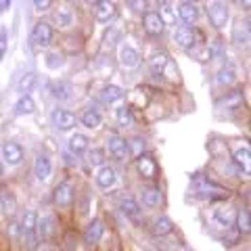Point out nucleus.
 <instances>
[{
  "instance_id": "obj_22",
  "label": "nucleus",
  "mask_w": 251,
  "mask_h": 251,
  "mask_svg": "<svg viewBox=\"0 0 251 251\" xmlns=\"http://www.w3.org/2000/svg\"><path fill=\"white\" fill-rule=\"evenodd\" d=\"M97 182L103 188H111L115 184V170L111 166H100L99 174H97Z\"/></svg>"
},
{
  "instance_id": "obj_41",
  "label": "nucleus",
  "mask_w": 251,
  "mask_h": 251,
  "mask_svg": "<svg viewBox=\"0 0 251 251\" xmlns=\"http://www.w3.org/2000/svg\"><path fill=\"white\" fill-rule=\"evenodd\" d=\"M4 54H6V34L2 31V34H0V61L4 59Z\"/></svg>"
},
{
  "instance_id": "obj_5",
  "label": "nucleus",
  "mask_w": 251,
  "mask_h": 251,
  "mask_svg": "<svg viewBox=\"0 0 251 251\" xmlns=\"http://www.w3.org/2000/svg\"><path fill=\"white\" fill-rule=\"evenodd\" d=\"M243 103H245L243 92L241 90H232V92H228L226 97H222L218 100L216 109H220V111H239V109L243 107Z\"/></svg>"
},
{
  "instance_id": "obj_35",
  "label": "nucleus",
  "mask_w": 251,
  "mask_h": 251,
  "mask_svg": "<svg viewBox=\"0 0 251 251\" xmlns=\"http://www.w3.org/2000/svg\"><path fill=\"white\" fill-rule=\"evenodd\" d=\"M237 228H239V232H243V234H247V232L251 230V218H249V211H247V209L239 211V216H237Z\"/></svg>"
},
{
  "instance_id": "obj_25",
  "label": "nucleus",
  "mask_w": 251,
  "mask_h": 251,
  "mask_svg": "<svg viewBox=\"0 0 251 251\" xmlns=\"http://www.w3.org/2000/svg\"><path fill=\"white\" fill-rule=\"evenodd\" d=\"M34 111H36V103H34V99H31L29 94L21 97L17 103H15V113H17V115H29Z\"/></svg>"
},
{
  "instance_id": "obj_3",
  "label": "nucleus",
  "mask_w": 251,
  "mask_h": 251,
  "mask_svg": "<svg viewBox=\"0 0 251 251\" xmlns=\"http://www.w3.org/2000/svg\"><path fill=\"white\" fill-rule=\"evenodd\" d=\"M107 147H109V153H111L115 159H120V161H126V157L130 155V145H128V140L122 138L120 134H109Z\"/></svg>"
},
{
  "instance_id": "obj_37",
  "label": "nucleus",
  "mask_w": 251,
  "mask_h": 251,
  "mask_svg": "<svg viewBox=\"0 0 251 251\" xmlns=\"http://www.w3.org/2000/svg\"><path fill=\"white\" fill-rule=\"evenodd\" d=\"M88 163L90 166H103L105 163V151L103 149H92V151H88Z\"/></svg>"
},
{
  "instance_id": "obj_34",
  "label": "nucleus",
  "mask_w": 251,
  "mask_h": 251,
  "mask_svg": "<svg viewBox=\"0 0 251 251\" xmlns=\"http://www.w3.org/2000/svg\"><path fill=\"white\" fill-rule=\"evenodd\" d=\"M54 230V220L52 216H42V220H38V234H40L42 239L50 237Z\"/></svg>"
},
{
  "instance_id": "obj_2",
  "label": "nucleus",
  "mask_w": 251,
  "mask_h": 251,
  "mask_svg": "<svg viewBox=\"0 0 251 251\" xmlns=\"http://www.w3.org/2000/svg\"><path fill=\"white\" fill-rule=\"evenodd\" d=\"M36 230H38V214L34 209H27L25 214H23V220H21V232L27 241V247H31V249L36 247V239H38Z\"/></svg>"
},
{
  "instance_id": "obj_13",
  "label": "nucleus",
  "mask_w": 251,
  "mask_h": 251,
  "mask_svg": "<svg viewBox=\"0 0 251 251\" xmlns=\"http://www.w3.org/2000/svg\"><path fill=\"white\" fill-rule=\"evenodd\" d=\"M120 209H122V214H124L126 218L134 220V222H138L140 214H143L140 205H138V203L132 199V197H122V199H120Z\"/></svg>"
},
{
  "instance_id": "obj_11",
  "label": "nucleus",
  "mask_w": 251,
  "mask_h": 251,
  "mask_svg": "<svg viewBox=\"0 0 251 251\" xmlns=\"http://www.w3.org/2000/svg\"><path fill=\"white\" fill-rule=\"evenodd\" d=\"M120 63L126 67V69H136L140 65V54L136 49H132V46H122L120 50Z\"/></svg>"
},
{
  "instance_id": "obj_38",
  "label": "nucleus",
  "mask_w": 251,
  "mask_h": 251,
  "mask_svg": "<svg viewBox=\"0 0 251 251\" xmlns=\"http://www.w3.org/2000/svg\"><path fill=\"white\" fill-rule=\"evenodd\" d=\"M191 54H193L195 59H199V61H209L211 59L209 49H207V46H203V44H195L193 49H191Z\"/></svg>"
},
{
  "instance_id": "obj_33",
  "label": "nucleus",
  "mask_w": 251,
  "mask_h": 251,
  "mask_svg": "<svg viewBox=\"0 0 251 251\" xmlns=\"http://www.w3.org/2000/svg\"><path fill=\"white\" fill-rule=\"evenodd\" d=\"M249 159H251V151L249 147H241L237 153H234V163L243 170V172H249Z\"/></svg>"
},
{
  "instance_id": "obj_8",
  "label": "nucleus",
  "mask_w": 251,
  "mask_h": 251,
  "mask_svg": "<svg viewBox=\"0 0 251 251\" xmlns=\"http://www.w3.org/2000/svg\"><path fill=\"white\" fill-rule=\"evenodd\" d=\"M103 234H105V224H103V220H92V222L88 224V228H86L84 232V243L86 245H97V243L103 239Z\"/></svg>"
},
{
  "instance_id": "obj_26",
  "label": "nucleus",
  "mask_w": 251,
  "mask_h": 251,
  "mask_svg": "<svg viewBox=\"0 0 251 251\" xmlns=\"http://www.w3.org/2000/svg\"><path fill=\"white\" fill-rule=\"evenodd\" d=\"M153 232L155 234H159V237H163V234H170L172 228H174V224H172V220L166 218V216H159V218H155L153 220Z\"/></svg>"
},
{
  "instance_id": "obj_18",
  "label": "nucleus",
  "mask_w": 251,
  "mask_h": 251,
  "mask_svg": "<svg viewBox=\"0 0 251 251\" xmlns=\"http://www.w3.org/2000/svg\"><path fill=\"white\" fill-rule=\"evenodd\" d=\"M145 29L149 31V34H153V36H161L163 34V23L159 19V15H157L155 11H149L145 13Z\"/></svg>"
},
{
  "instance_id": "obj_24",
  "label": "nucleus",
  "mask_w": 251,
  "mask_h": 251,
  "mask_svg": "<svg viewBox=\"0 0 251 251\" xmlns=\"http://www.w3.org/2000/svg\"><path fill=\"white\" fill-rule=\"evenodd\" d=\"M122 99H124V92L120 86H107L103 94H100V100H103L105 105H115V103H120Z\"/></svg>"
},
{
  "instance_id": "obj_27",
  "label": "nucleus",
  "mask_w": 251,
  "mask_h": 251,
  "mask_svg": "<svg viewBox=\"0 0 251 251\" xmlns=\"http://www.w3.org/2000/svg\"><path fill=\"white\" fill-rule=\"evenodd\" d=\"M82 124L88 130H94V128H99V126L103 124V117H100V113L97 111V109H88V111L82 115Z\"/></svg>"
},
{
  "instance_id": "obj_21",
  "label": "nucleus",
  "mask_w": 251,
  "mask_h": 251,
  "mask_svg": "<svg viewBox=\"0 0 251 251\" xmlns=\"http://www.w3.org/2000/svg\"><path fill=\"white\" fill-rule=\"evenodd\" d=\"M36 84H38V75L34 72H27V74H23L19 77V82H17V90L21 92V97H25L27 92H31L36 88Z\"/></svg>"
},
{
  "instance_id": "obj_40",
  "label": "nucleus",
  "mask_w": 251,
  "mask_h": 251,
  "mask_svg": "<svg viewBox=\"0 0 251 251\" xmlns=\"http://www.w3.org/2000/svg\"><path fill=\"white\" fill-rule=\"evenodd\" d=\"M46 65H49L50 69H59L63 65V59H61V54L57 52H50V54H46Z\"/></svg>"
},
{
  "instance_id": "obj_42",
  "label": "nucleus",
  "mask_w": 251,
  "mask_h": 251,
  "mask_svg": "<svg viewBox=\"0 0 251 251\" xmlns=\"http://www.w3.org/2000/svg\"><path fill=\"white\" fill-rule=\"evenodd\" d=\"M34 6H36L38 11H46V9H49V6H50V2H49V0H44V2H42V0H36Z\"/></svg>"
},
{
  "instance_id": "obj_19",
  "label": "nucleus",
  "mask_w": 251,
  "mask_h": 251,
  "mask_svg": "<svg viewBox=\"0 0 251 251\" xmlns=\"http://www.w3.org/2000/svg\"><path fill=\"white\" fill-rule=\"evenodd\" d=\"M159 19H161V23H163V27L166 25H174V23L178 21V11L172 6L170 2H161V6H159Z\"/></svg>"
},
{
  "instance_id": "obj_29",
  "label": "nucleus",
  "mask_w": 251,
  "mask_h": 251,
  "mask_svg": "<svg viewBox=\"0 0 251 251\" xmlns=\"http://www.w3.org/2000/svg\"><path fill=\"white\" fill-rule=\"evenodd\" d=\"M50 92H52L54 99L67 100L69 97H72V86L65 84V82H54V84H50Z\"/></svg>"
},
{
  "instance_id": "obj_10",
  "label": "nucleus",
  "mask_w": 251,
  "mask_h": 251,
  "mask_svg": "<svg viewBox=\"0 0 251 251\" xmlns=\"http://www.w3.org/2000/svg\"><path fill=\"white\" fill-rule=\"evenodd\" d=\"M74 201V186L69 182H63L54 188V203L59 207H69Z\"/></svg>"
},
{
  "instance_id": "obj_44",
  "label": "nucleus",
  "mask_w": 251,
  "mask_h": 251,
  "mask_svg": "<svg viewBox=\"0 0 251 251\" xmlns=\"http://www.w3.org/2000/svg\"><path fill=\"white\" fill-rule=\"evenodd\" d=\"M178 251H182V249H178Z\"/></svg>"
},
{
  "instance_id": "obj_23",
  "label": "nucleus",
  "mask_w": 251,
  "mask_h": 251,
  "mask_svg": "<svg viewBox=\"0 0 251 251\" xmlns=\"http://www.w3.org/2000/svg\"><path fill=\"white\" fill-rule=\"evenodd\" d=\"M168 63H170V59H168L166 52H157V54H153V57H151V61H149V67H151V72L155 75H161L163 72H166Z\"/></svg>"
},
{
  "instance_id": "obj_1",
  "label": "nucleus",
  "mask_w": 251,
  "mask_h": 251,
  "mask_svg": "<svg viewBox=\"0 0 251 251\" xmlns=\"http://www.w3.org/2000/svg\"><path fill=\"white\" fill-rule=\"evenodd\" d=\"M193 188L199 197H205V199H226L228 197V191H224L222 186H218L216 182H211V180H207L201 174L193 176Z\"/></svg>"
},
{
  "instance_id": "obj_30",
  "label": "nucleus",
  "mask_w": 251,
  "mask_h": 251,
  "mask_svg": "<svg viewBox=\"0 0 251 251\" xmlns=\"http://www.w3.org/2000/svg\"><path fill=\"white\" fill-rule=\"evenodd\" d=\"M159 201H161V193H159V188H145L143 191V203L147 207H155V205H159Z\"/></svg>"
},
{
  "instance_id": "obj_15",
  "label": "nucleus",
  "mask_w": 251,
  "mask_h": 251,
  "mask_svg": "<svg viewBox=\"0 0 251 251\" xmlns=\"http://www.w3.org/2000/svg\"><path fill=\"white\" fill-rule=\"evenodd\" d=\"M34 174H36V178L40 180V182H46V180L50 178V174H52V163H50V159L46 155H38L36 166H34Z\"/></svg>"
},
{
  "instance_id": "obj_39",
  "label": "nucleus",
  "mask_w": 251,
  "mask_h": 251,
  "mask_svg": "<svg viewBox=\"0 0 251 251\" xmlns=\"http://www.w3.org/2000/svg\"><path fill=\"white\" fill-rule=\"evenodd\" d=\"M117 122H120V126H132L134 124V117H132V111L128 107L117 109Z\"/></svg>"
},
{
  "instance_id": "obj_7",
  "label": "nucleus",
  "mask_w": 251,
  "mask_h": 251,
  "mask_svg": "<svg viewBox=\"0 0 251 251\" xmlns=\"http://www.w3.org/2000/svg\"><path fill=\"white\" fill-rule=\"evenodd\" d=\"M50 122H52V126L57 130L65 132V130H72L75 126V115L65 111V109H54L52 115H50Z\"/></svg>"
},
{
  "instance_id": "obj_12",
  "label": "nucleus",
  "mask_w": 251,
  "mask_h": 251,
  "mask_svg": "<svg viewBox=\"0 0 251 251\" xmlns=\"http://www.w3.org/2000/svg\"><path fill=\"white\" fill-rule=\"evenodd\" d=\"M211 224L216 226V228H230V224H232V211L228 207H218L214 209V214H211Z\"/></svg>"
},
{
  "instance_id": "obj_43",
  "label": "nucleus",
  "mask_w": 251,
  "mask_h": 251,
  "mask_svg": "<svg viewBox=\"0 0 251 251\" xmlns=\"http://www.w3.org/2000/svg\"><path fill=\"white\" fill-rule=\"evenodd\" d=\"M0 176H2V163H0Z\"/></svg>"
},
{
  "instance_id": "obj_31",
  "label": "nucleus",
  "mask_w": 251,
  "mask_h": 251,
  "mask_svg": "<svg viewBox=\"0 0 251 251\" xmlns=\"http://www.w3.org/2000/svg\"><path fill=\"white\" fill-rule=\"evenodd\" d=\"M249 40V27H247V23H237L232 29V42L234 44H247Z\"/></svg>"
},
{
  "instance_id": "obj_16",
  "label": "nucleus",
  "mask_w": 251,
  "mask_h": 251,
  "mask_svg": "<svg viewBox=\"0 0 251 251\" xmlns=\"http://www.w3.org/2000/svg\"><path fill=\"white\" fill-rule=\"evenodd\" d=\"M174 40H176V44L180 46V49H193L195 46V29L186 27V25L178 27L174 31Z\"/></svg>"
},
{
  "instance_id": "obj_9",
  "label": "nucleus",
  "mask_w": 251,
  "mask_h": 251,
  "mask_svg": "<svg viewBox=\"0 0 251 251\" xmlns=\"http://www.w3.org/2000/svg\"><path fill=\"white\" fill-rule=\"evenodd\" d=\"M31 40L36 42V46H49L50 40H52V27L44 21L36 23L34 31H31Z\"/></svg>"
},
{
  "instance_id": "obj_36",
  "label": "nucleus",
  "mask_w": 251,
  "mask_h": 251,
  "mask_svg": "<svg viewBox=\"0 0 251 251\" xmlns=\"http://www.w3.org/2000/svg\"><path fill=\"white\" fill-rule=\"evenodd\" d=\"M54 21L59 23V27H69L72 25V11L63 6V9H59L57 15H54Z\"/></svg>"
},
{
  "instance_id": "obj_32",
  "label": "nucleus",
  "mask_w": 251,
  "mask_h": 251,
  "mask_svg": "<svg viewBox=\"0 0 251 251\" xmlns=\"http://www.w3.org/2000/svg\"><path fill=\"white\" fill-rule=\"evenodd\" d=\"M234 80H237V69H234L232 65H226L218 72V84L222 86H230Z\"/></svg>"
},
{
  "instance_id": "obj_28",
  "label": "nucleus",
  "mask_w": 251,
  "mask_h": 251,
  "mask_svg": "<svg viewBox=\"0 0 251 251\" xmlns=\"http://www.w3.org/2000/svg\"><path fill=\"white\" fill-rule=\"evenodd\" d=\"M88 136H84V134H74L72 138H69V149L75 153V155H80L84 151H88Z\"/></svg>"
},
{
  "instance_id": "obj_6",
  "label": "nucleus",
  "mask_w": 251,
  "mask_h": 251,
  "mask_svg": "<svg viewBox=\"0 0 251 251\" xmlns=\"http://www.w3.org/2000/svg\"><path fill=\"white\" fill-rule=\"evenodd\" d=\"M0 155H2L6 166H17L23 159V149L19 143H4L0 147Z\"/></svg>"
},
{
  "instance_id": "obj_14",
  "label": "nucleus",
  "mask_w": 251,
  "mask_h": 251,
  "mask_svg": "<svg viewBox=\"0 0 251 251\" xmlns=\"http://www.w3.org/2000/svg\"><path fill=\"white\" fill-rule=\"evenodd\" d=\"M138 172H140V176L147 178V180L157 178V163H155L153 157L138 155Z\"/></svg>"
},
{
  "instance_id": "obj_20",
  "label": "nucleus",
  "mask_w": 251,
  "mask_h": 251,
  "mask_svg": "<svg viewBox=\"0 0 251 251\" xmlns=\"http://www.w3.org/2000/svg\"><path fill=\"white\" fill-rule=\"evenodd\" d=\"M94 15H97V19L100 23L111 21L115 17V4H111V2H97V6H94Z\"/></svg>"
},
{
  "instance_id": "obj_17",
  "label": "nucleus",
  "mask_w": 251,
  "mask_h": 251,
  "mask_svg": "<svg viewBox=\"0 0 251 251\" xmlns=\"http://www.w3.org/2000/svg\"><path fill=\"white\" fill-rule=\"evenodd\" d=\"M199 17V9H197V4H193V2H182L178 6V19L180 21H184L186 23V27L191 25V23H195Z\"/></svg>"
},
{
  "instance_id": "obj_4",
  "label": "nucleus",
  "mask_w": 251,
  "mask_h": 251,
  "mask_svg": "<svg viewBox=\"0 0 251 251\" xmlns=\"http://www.w3.org/2000/svg\"><path fill=\"white\" fill-rule=\"evenodd\" d=\"M207 15H209V21L216 29H222L226 23H228V6L222 4V2H211L207 6Z\"/></svg>"
}]
</instances>
